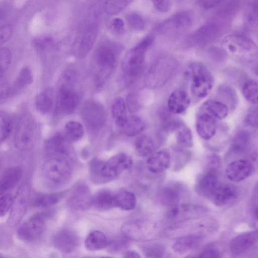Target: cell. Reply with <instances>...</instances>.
<instances>
[{
	"label": "cell",
	"mask_w": 258,
	"mask_h": 258,
	"mask_svg": "<svg viewBox=\"0 0 258 258\" xmlns=\"http://www.w3.org/2000/svg\"><path fill=\"white\" fill-rule=\"evenodd\" d=\"M184 76L189 83L191 94L197 98L206 97L213 87V76L202 62L190 63L185 69Z\"/></svg>",
	"instance_id": "1"
},
{
	"label": "cell",
	"mask_w": 258,
	"mask_h": 258,
	"mask_svg": "<svg viewBox=\"0 0 258 258\" xmlns=\"http://www.w3.org/2000/svg\"><path fill=\"white\" fill-rule=\"evenodd\" d=\"M221 46L229 55L245 62L254 61L257 56V48L249 38L241 35H230L222 40Z\"/></svg>",
	"instance_id": "2"
},
{
	"label": "cell",
	"mask_w": 258,
	"mask_h": 258,
	"mask_svg": "<svg viewBox=\"0 0 258 258\" xmlns=\"http://www.w3.org/2000/svg\"><path fill=\"white\" fill-rule=\"evenodd\" d=\"M38 127L34 118L30 114L19 118L14 139L15 147L21 151L28 150L34 145L37 138Z\"/></svg>",
	"instance_id": "3"
},
{
	"label": "cell",
	"mask_w": 258,
	"mask_h": 258,
	"mask_svg": "<svg viewBox=\"0 0 258 258\" xmlns=\"http://www.w3.org/2000/svg\"><path fill=\"white\" fill-rule=\"evenodd\" d=\"M117 58L115 48L109 45L100 47L95 55V83L98 87L102 86L113 72Z\"/></svg>",
	"instance_id": "4"
},
{
	"label": "cell",
	"mask_w": 258,
	"mask_h": 258,
	"mask_svg": "<svg viewBox=\"0 0 258 258\" xmlns=\"http://www.w3.org/2000/svg\"><path fill=\"white\" fill-rule=\"evenodd\" d=\"M154 40V35L147 36L125 54L122 60L121 67L127 75L135 76L140 72L144 64L146 52Z\"/></svg>",
	"instance_id": "5"
},
{
	"label": "cell",
	"mask_w": 258,
	"mask_h": 258,
	"mask_svg": "<svg viewBox=\"0 0 258 258\" xmlns=\"http://www.w3.org/2000/svg\"><path fill=\"white\" fill-rule=\"evenodd\" d=\"M71 162L64 159L50 157L42 165L43 176L51 184H62L71 177Z\"/></svg>",
	"instance_id": "6"
},
{
	"label": "cell",
	"mask_w": 258,
	"mask_h": 258,
	"mask_svg": "<svg viewBox=\"0 0 258 258\" xmlns=\"http://www.w3.org/2000/svg\"><path fill=\"white\" fill-rule=\"evenodd\" d=\"M177 64V60L172 56H164L159 58L149 70L148 79L151 85L158 87L166 84L175 71Z\"/></svg>",
	"instance_id": "7"
},
{
	"label": "cell",
	"mask_w": 258,
	"mask_h": 258,
	"mask_svg": "<svg viewBox=\"0 0 258 258\" xmlns=\"http://www.w3.org/2000/svg\"><path fill=\"white\" fill-rule=\"evenodd\" d=\"M194 21L191 13L188 11L177 13L158 25L157 32L160 34H180L191 27Z\"/></svg>",
	"instance_id": "8"
},
{
	"label": "cell",
	"mask_w": 258,
	"mask_h": 258,
	"mask_svg": "<svg viewBox=\"0 0 258 258\" xmlns=\"http://www.w3.org/2000/svg\"><path fill=\"white\" fill-rule=\"evenodd\" d=\"M45 148L50 157L64 159L74 162L76 155L70 142L63 134L57 133L49 138L45 143Z\"/></svg>",
	"instance_id": "9"
},
{
	"label": "cell",
	"mask_w": 258,
	"mask_h": 258,
	"mask_svg": "<svg viewBox=\"0 0 258 258\" xmlns=\"http://www.w3.org/2000/svg\"><path fill=\"white\" fill-rule=\"evenodd\" d=\"M132 158L124 153L116 154L103 162L101 168V174L105 182L119 176L132 166Z\"/></svg>",
	"instance_id": "10"
},
{
	"label": "cell",
	"mask_w": 258,
	"mask_h": 258,
	"mask_svg": "<svg viewBox=\"0 0 258 258\" xmlns=\"http://www.w3.org/2000/svg\"><path fill=\"white\" fill-rule=\"evenodd\" d=\"M30 189L26 183L22 184L18 188L13 198L11 211L8 219L11 227L18 225L25 214L29 202Z\"/></svg>",
	"instance_id": "11"
},
{
	"label": "cell",
	"mask_w": 258,
	"mask_h": 258,
	"mask_svg": "<svg viewBox=\"0 0 258 258\" xmlns=\"http://www.w3.org/2000/svg\"><path fill=\"white\" fill-rule=\"evenodd\" d=\"M78 101V95L72 89V84L61 82L56 97V113L71 114L76 109Z\"/></svg>",
	"instance_id": "12"
},
{
	"label": "cell",
	"mask_w": 258,
	"mask_h": 258,
	"mask_svg": "<svg viewBox=\"0 0 258 258\" xmlns=\"http://www.w3.org/2000/svg\"><path fill=\"white\" fill-rule=\"evenodd\" d=\"M45 218L40 214L32 216L18 228V237L25 241H33L39 238L45 228Z\"/></svg>",
	"instance_id": "13"
},
{
	"label": "cell",
	"mask_w": 258,
	"mask_h": 258,
	"mask_svg": "<svg viewBox=\"0 0 258 258\" xmlns=\"http://www.w3.org/2000/svg\"><path fill=\"white\" fill-rule=\"evenodd\" d=\"M82 117L86 125L92 130L101 128L105 122V112L99 104L89 101L86 102L82 110Z\"/></svg>",
	"instance_id": "14"
},
{
	"label": "cell",
	"mask_w": 258,
	"mask_h": 258,
	"mask_svg": "<svg viewBox=\"0 0 258 258\" xmlns=\"http://www.w3.org/2000/svg\"><path fill=\"white\" fill-rule=\"evenodd\" d=\"M92 196L86 184L79 183L72 191L67 200L68 205L72 209L82 211L92 206Z\"/></svg>",
	"instance_id": "15"
},
{
	"label": "cell",
	"mask_w": 258,
	"mask_h": 258,
	"mask_svg": "<svg viewBox=\"0 0 258 258\" xmlns=\"http://www.w3.org/2000/svg\"><path fill=\"white\" fill-rule=\"evenodd\" d=\"M253 166L250 161L238 159L230 163L225 169V174L231 181L239 182L248 177L252 172Z\"/></svg>",
	"instance_id": "16"
},
{
	"label": "cell",
	"mask_w": 258,
	"mask_h": 258,
	"mask_svg": "<svg viewBox=\"0 0 258 258\" xmlns=\"http://www.w3.org/2000/svg\"><path fill=\"white\" fill-rule=\"evenodd\" d=\"M54 246L64 253H71L78 246L79 238L77 234L70 229L59 231L53 238Z\"/></svg>",
	"instance_id": "17"
},
{
	"label": "cell",
	"mask_w": 258,
	"mask_h": 258,
	"mask_svg": "<svg viewBox=\"0 0 258 258\" xmlns=\"http://www.w3.org/2000/svg\"><path fill=\"white\" fill-rule=\"evenodd\" d=\"M217 120L208 113L201 110L196 119V130L199 136L205 140H209L215 135L217 128Z\"/></svg>",
	"instance_id": "18"
},
{
	"label": "cell",
	"mask_w": 258,
	"mask_h": 258,
	"mask_svg": "<svg viewBox=\"0 0 258 258\" xmlns=\"http://www.w3.org/2000/svg\"><path fill=\"white\" fill-rule=\"evenodd\" d=\"M238 195V189L234 185L219 183L210 198L215 205L223 206L236 199Z\"/></svg>",
	"instance_id": "19"
},
{
	"label": "cell",
	"mask_w": 258,
	"mask_h": 258,
	"mask_svg": "<svg viewBox=\"0 0 258 258\" xmlns=\"http://www.w3.org/2000/svg\"><path fill=\"white\" fill-rule=\"evenodd\" d=\"M256 231H251L239 235L234 238L229 243V249L234 255H239L245 253L257 242Z\"/></svg>",
	"instance_id": "20"
},
{
	"label": "cell",
	"mask_w": 258,
	"mask_h": 258,
	"mask_svg": "<svg viewBox=\"0 0 258 258\" xmlns=\"http://www.w3.org/2000/svg\"><path fill=\"white\" fill-rule=\"evenodd\" d=\"M221 26L216 22H208L198 29L191 35V40L195 44H204L216 38L221 32Z\"/></svg>",
	"instance_id": "21"
},
{
	"label": "cell",
	"mask_w": 258,
	"mask_h": 258,
	"mask_svg": "<svg viewBox=\"0 0 258 258\" xmlns=\"http://www.w3.org/2000/svg\"><path fill=\"white\" fill-rule=\"evenodd\" d=\"M190 99L184 90L177 89L173 91L167 99L168 111L173 114H180L184 112L190 105Z\"/></svg>",
	"instance_id": "22"
},
{
	"label": "cell",
	"mask_w": 258,
	"mask_h": 258,
	"mask_svg": "<svg viewBox=\"0 0 258 258\" xmlns=\"http://www.w3.org/2000/svg\"><path fill=\"white\" fill-rule=\"evenodd\" d=\"M218 183L217 170L216 169L209 168L198 180L196 190L201 196L210 198Z\"/></svg>",
	"instance_id": "23"
},
{
	"label": "cell",
	"mask_w": 258,
	"mask_h": 258,
	"mask_svg": "<svg viewBox=\"0 0 258 258\" xmlns=\"http://www.w3.org/2000/svg\"><path fill=\"white\" fill-rule=\"evenodd\" d=\"M204 210L200 207L178 204L169 207L167 217L170 220L176 221L190 219L202 213Z\"/></svg>",
	"instance_id": "24"
},
{
	"label": "cell",
	"mask_w": 258,
	"mask_h": 258,
	"mask_svg": "<svg viewBox=\"0 0 258 258\" xmlns=\"http://www.w3.org/2000/svg\"><path fill=\"white\" fill-rule=\"evenodd\" d=\"M170 163V154L166 151L153 152L147 160L148 169L152 173L158 174L166 170Z\"/></svg>",
	"instance_id": "25"
},
{
	"label": "cell",
	"mask_w": 258,
	"mask_h": 258,
	"mask_svg": "<svg viewBox=\"0 0 258 258\" xmlns=\"http://www.w3.org/2000/svg\"><path fill=\"white\" fill-rule=\"evenodd\" d=\"M23 170L20 166L8 168L0 178V195L14 188L20 181Z\"/></svg>",
	"instance_id": "26"
},
{
	"label": "cell",
	"mask_w": 258,
	"mask_h": 258,
	"mask_svg": "<svg viewBox=\"0 0 258 258\" xmlns=\"http://www.w3.org/2000/svg\"><path fill=\"white\" fill-rule=\"evenodd\" d=\"M202 237L189 235L177 239L172 244L173 250L180 255L185 254L196 248L202 242Z\"/></svg>",
	"instance_id": "27"
},
{
	"label": "cell",
	"mask_w": 258,
	"mask_h": 258,
	"mask_svg": "<svg viewBox=\"0 0 258 258\" xmlns=\"http://www.w3.org/2000/svg\"><path fill=\"white\" fill-rule=\"evenodd\" d=\"M201 110L205 112L217 120L225 118L228 114L227 105L221 101L214 99H208L202 105Z\"/></svg>",
	"instance_id": "28"
},
{
	"label": "cell",
	"mask_w": 258,
	"mask_h": 258,
	"mask_svg": "<svg viewBox=\"0 0 258 258\" xmlns=\"http://www.w3.org/2000/svg\"><path fill=\"white\" fill-rule=\"evenodd\" d=\"M33 82V76L30 68L23 67L20 71L14 83L11 86V96L20 93Z\"/></svg>",
	"instance_id": "29"
},
{
	"label": "cell",
	"mask_w": 258,
	"mask_h": 258,
	"mask_svg": "<svg viewBox=\"0 0 258 258\" xmlns=\"http://www.w3.org/2000/svg\"><path fill=\"white\" fill-rule=\"evenodd\" d=\"M157 142L151 135L143 134L139 136L135 142L137 153L141 157H146L154 152Z\"/></svg>",
	"instance_id": "30"
},
{
	"label": "cell",
	"mask_w": 258,
	"mask_h": 258,
	"mask_svg": "<svg viewBox=\"0 0 258 258\" xmlns=\"http://www.w3.org/2000/svg\"><path fill=\"white\" fill-rule=\"evenodd\" d=\"M53 105V92L46 88L41 91L35 98V106L37 111L42 114L48 113Z\"/></svg>",
	"instance_id": "31"
},
{
	"label": "cell",
	"mask_w": 258,
	"mask_h": 258,
	"mask_svg": "<svg viewBox=\"0 0 258 258\" xmlns=\"http://www.w3.org/2000/svg\"><path fill=\"white\" fill-rule=\"evenodd\" d=\"M107 236L102 232L94 230L90 232L85 240V246L89 250H97L106 247L110 244Z\"/></svg>",
	"instance_id": "32"
},
{
	"label": "cell",
	"mask_w": 258,
	"mask_h": 258,
	"mask_svg": "<svg viewBox=\"0 0 258 258\" xmlns=\"http://www.w3.org/2000/svg\"><path fill=\"white\" fill-rule=\"evenodd\" d=\"M97 37L95 28H91L82 36L78 45L76 54L80 58L85 57L92 49Z\"/></svg>",
	"instance_id": "33"
},
{
	"label": "cell",
	"mask_w": 258,
	"mask_h": 258,
	"mask_svg": "<svg viewBox=\"0 0 258 258\" xmlns=\"http://www.w3.org/2000/svg\"><path fill=\"white\" fill-rule=\"evenodd\" d=\"M115 207L123 210H133L137 203L135 195L127 190H121L114 195Z\"/></svg>",
	"instance_id": "34"
},
{
	"label": "cell",
	"mask_w": 258,
	"mask_h": 258,
	"mask_svg": "<svg viewBox=\"0 0 258 258\" xmlns=\"http://www.w3.org/2000/svg\"><path fill=\"white\" fill-rule=\"evenodd\" d=\"M145 127L143 119L135 115L127 117L126 121L120 128L127 136L134 137L141 133Z\"/></svg>",
	"instance_id": "35"
},
{
	"label": "cell",
	"mask_w": 258,
	"mask_h": 258,
	"mask_svg": "<svg viewBox=\"0 0 258 258\" xmlns=\"http://www.w3.org/2000/svg\"><path fill=\"white\" fill-rule=\"evenodd\" d=\"M111 113L116 126L121 128L127 118L126 105L122 98L117 97L114 100Z\"/></svg>",
	"instance_id": "36"
},
{
	"label": "cell",
	"mask_w": 258,
	"mask_h": 258,
	"mask_svg": "<svg viewBox=\"0 0 258 258\" xmlns=\"http://www.w3.org/2000/svg\"><path fill=\"white\" fill-rule=\"evenodd\" d=\"M92 206L99 210L114 207V195L107 190L100 191L92 197Z\"/></svg>",
	"instance_id": "37"
},
{
	"label": "cell",
	"mask_w": 258,
	"mask_h": 258,
	"mask_svg": "<svg viewBox=\"0 0 258 258\" xmlns=\"http://www.w3.org/2000/svg\"><path fill=\"white\" fill-rule=\"evenodd\" d=\"M177 143L181 147L190 148L193 146V138L190 128L179 121L175 130Z\"/></svg>",
	"instance_id": "38"
},
{
	"label": "cell",
	"mask_w": 258,
	"mask_h": 258,
	"mask_svg": "<svg viewBox=\"0 0 258 258\" xmlns=\"http://www.w3.org/2000/svg\"><path fill=\"white\" fill-rule=\"evenodd\" d=\"M180 196L179 188L174 186L165 187L160 194L161 202L169 207L178 204Z\"/></svg>",
	"instance_id": "39"
},
{
	"label": "cell",
	"mask_w": 258,
	"mask_h": 258,
	"mask_svg": "<svg viewBox=\"0 0 258 258\" xmlns=\"http://www.w3.org/2000/svg\"><path fill=\"white\" fill-rule=\"evenodd\" d=\"M84 132L83 126L80 123L71 121L66 124L63 135L71 143L81 139L84 135Z\"/></svg>",
	"instance_id": "40"
},
{
	"label": "cell",
	"mask_w": 258,
	"mask_h": 258,
	"mask_svg": "<svg viewBox=\"0 0 258 258\" xmlns=\"http://www.w3.org/2000/svg\"><path fill=\"white\" fill-rule=\"evenodd\" d=\"M250 139V136L248 132L245 130L239 131L233 140L232 151L236 153L243 152L248 146Z\"/></svg>",
	"instance_id": "41"
},
{
	"label": "cell",
	"mask_w": 258,
	"mask_h": 258,
	"mask_svg": "<svg viewBox=\"0 0 258 258\" xmlns=\"http://www.w3.org/2000/svg\"><path fill=\"white\" fill-rule=\"evenodd\" d=\"M242 93L244 98L249 103H257V83L254 79H249L243 84Z\"/></svg>",
	"instance_id": "42"
},
{
	"label": "cell",
	"mask_w": 258,
	"mask_h": 258,
	"mask_svg": "<svg viewBox=\"0 0 258 258\" xmlns=\"http://www.w3.org/2000/svg\"><path fill=\"white\" fill-rule=\"evenodd\" d=\"M62 195L61 194H46L38 196L34 200V205L38 207L46 208L56 204Z\"/></svg>",
	"instance_id": "43"
},
{
	"label": "cell",
	"mask_w": 258,
	"mask_h": 258,
	"mask_svg": "<svg viewBox=\"0 0 258 258\" xmlns=\"http://www.w3.org/2000/svg\"><path fill=\"white\" fill-rule=\"evenodd\" d=\"M132 0H106L104 9L109 15H116L122 11Z\"/></svg>",
	"instance_id": "44"
},
{
	"label": "cell",
	"mask_w": 258,
	"mask_h": 258,
	"mask_svg": "<svg viewBox=\"0 0 258 258\" xmlns=\"http://www.w3.org/2000/svg\"><path fill=\"white\" fill-rule=\"evenodd\" d=\"M12 130V120L5 112L0 111V143L4 141L10 135Z\"/></svg>",
	"instance_id": "45"
},
{
	"label": "cell",
	"mask_w": 258,
	"mask_h": 258,
	"mask_svg": "<svg viewBox=\"0 0 258 258\" xmlns=\"http://www.w3.org/2000/svg\"><path fill=\"white\" fill-rule=\"evenodd\" d=\"M103 162L94 159L89 164V174L91 179L96 183L105 182L101 174V168Z\"/></svg>",
	"instance_id": "46"
},
{
	"label": "cell",
	"mask_w": 258,
	"mask_h": 258,
	"mask_svg": "<svg viewBox=\"0 0 258 258\" xmlns=\"http://www.w3.org/2000/svg\"><path fill=\"white\" fill-rule=\"evenodd\" d=\"M12 60V53L7 47L0 48V78L9 68Z\"/></svg>",
	"instance_id": "47"
},
{
	"label": "cell",
	"mask_w": 258,
	"mask_h": 258,
	"mask_svg": "<svg viewBox=\"0 0 258 258\" xmlns=\"http://www.w3.org/2000/svg\"><path fill=\"white\" fill-rule=\"evenodd\" d=\"M53 44L52 39L48 36L37 37L32 41V45L38 52H44L51 48Z\"/></svg>",
	"instance_id": "48"
},
{
	"label": "cell",
	"mask_w": 258,
	"mask_h": 258,
	"mask_svg": "<svg viewBox=\"0 0 258 258\" xmlns=\"http://www.w3.org/2000/svg\"><path fill=\"white\" fill-rule=\"evenodd\" d=\"M127 21L130 27L135 30H143L145 26L143 18L137 13H131L127 16Z\"/></svg>",
	"instance_id": "49"
},
{
	"label": "cell",
	"mask_w": 258,
	"mask_h": 258,
	"mask_svg": "<svg viewBox=\"0 0 258 258\" xmlns=\"http://www.w3.org/2000/svg\"><path fill=\"white\" fill-rule=\"evenodd\" d=\"M145 254L147 257H161L164 253L163 246L158 244H152L146 246L144 250Z\"/></svg>",
	"instance_id": "50"
},
{
	"label": "cell",
	"mask_w": 258,
	"mask_h": 258,
	"mask_svg": "<svg viewBox=\"0 0 258 258\" xmlns=\"http://www.w3.org/2000/svg\"><path fill=\"white\" fill-rule=\"evenodd\" d=\"M13 198L10 194H5L0 197V217L7 214L11 208Z\"/></svg>",
	"instance_id": "51"
},
{
	"label": "cell",
	"mask_w": 258,
	"mask_h": 258,
	"mask_svg": "<svg viewBox=\"0 0 258 258\" xmlns=\"http://www.w3.org/2000/svg\"><path fill=\"white\" fill-rule=\"evenodd\" d=\"M11 96V86L8 82L0 78V105L5 103Z\"/></svg>",
	"instance_id": "52"
},
{
	"label": "cell",
	"mask_w": 258,
	"mask_h": 258,
	"mask_svg": "<svg viewBox=\"0 0 258 258\" xmlns=\"http://www.w3.org/2000/svg\"><path fill=\"white\" fill-rule=\"evenodd\" d=\"M126 105L131 112L138 111L141 107L138 95L135 93L128 94L126 97Z\"/></svg>",
	"instance_id": "53"
},
{
	"label": "cell",
	"mask_w": 258,
	"mask_h": 258,
	"mask_svg": "<svg viewBox=\"0 0 258 258\" xmlns=\"http://www.w3.org/2000/svg\"><path fill=\"white\" fill-rule=\"evenodd\" d=\"M155 9L159 12L169 11L171 6V0H150Z\"/></svg>",
	"instance_id": "54"
},
{
	"label": "cell",
	"mask_w": 258,
	"mask_h": 258,
	"mask_svg": "<svg viewBox=\"0 0 258 258\" xmlns=\"http://www.w3.org/2000/svg\"><path fill=\"white\" fill-rule=\"evenodd\" d=\"M12 32V27L10 24L3 25L0 27V46L10 39Z\"/></svg>",
	"instance_id": "55"
},
{
	"label": "cell",
	"mask_w": 258,
	"mask_h": 258,
	"mask_svg": "<svg viewBox=\"0 0 258 258\" xmlns=\"http://www.w3.org/2000/svg\"><path fill=\"white\" fill-rule=\"evenodd\" d=\"M245 123L252 127H257V108H253L250 110L244 119Z\"/></svg>",
	"instance_id": "56"
},
{
	"label": "cell",
	"mask_w": 258,
	"mask_h": 258,
	"mask_svg": "<svg viewBox=\"0 0 258 258\" xmlns=\"http://www.w3.org/2000/svg\"><path fill=\"white\" fill-rule=\"evenodd\" d=\"M111 28L118 34H121L124 32V23L119 18H114L111 22Z\"/></svg>",
	"instance_id": "57"
},
{
	"label": "cell",
	"mask_w": 258,
	"mask_h": 258,
	"mask_svg": "<svg viewBox=\"0 0 258 258\" xmlns=\"http://www.w3.org/2000/svg\"><path fill=\"white\" fill-rule=\"evenodd\" d=\"M200 257H219L220 253L215 248L208 247L203 250L198 256Z\"/></svg>",
	"instance_id": "58"
},
{
	"label": "cell",
	"mask_w": 258,
	"mask_h": 258,
	"mask_svg": "<svg viewBox=\"0 0 258 258\" xmlns=\"http://www.w3.org/2000/svg\"><path fill=\"white\" fill-rule=\"evenodd\" d=\"M10 14L9 8L6 6H0V23L5 21Z\"/></svg>",
	"instance_id": "59"
},
{
	"label": "cell",
	"mask_w": 258,
	"mask_h": 258,
	"mask_svg": "<svg viewBox=\"0 0 258 258\" xmlns=\"http://www.w3.org/2000/svg\"><path fill=\"white\" fill-rule=\"evenodd\" d=\"M124 257H134V258H137V257H140V256L139 254L138 253H137L136 251H133V250H128L124 252Z\"/></svg>",
	"instance_id": "60"
}]
</instances>
